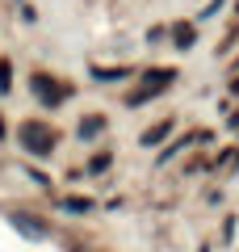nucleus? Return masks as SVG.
Listing matches in <instances>:
<instances>
[{"mask_svg":"<svg viewBox=\"0 0 239 252\" xmlns=\"http://www.w3.org/2000/svg\"><path fill=\"white\" fill-rule=\"evenodd\" d=\"M21 143H26L30 152L46 156V152H51V147H55V139L46 135V126H34V122H30V126H21Z\"/></svg>","mask_w":239,"mask_h":252,"instance_id":"1","label":"nucleus"},{"mask_svg":"<svg viewBox=\"0 0 239 252\" xmlns=\"http://www.w3.org/2000/svg\"><path fill=\"white\" fill-rule=\"evenodd\" d=\"M34 93H38V97L46 101V105H59V101L67 97V89H63L59 80H51V76H42V72L34 76Z\"/></svg>","mask_w":239,"mask_h":252,"instance_id":"2","label":"nucleus"},{"mask_svg":"<svg viewBox=\"0 0 239 252\" xmlns=\"http://www.w3.org/2000/svg\"><path fill=\"white\" fill-rule=\"evenodd\" d=\"M164 84H172V72H155V76H147V80H143V89L130 97V105H143V101H147V97H155V93L164 89Z\"/></svg>","mask_w":239,"mask_h":252,"instance_id":"3","label":"nucleus"},{"mask_svg":"<svg viewBox=\"0 0 239 252\" xmlns=\"http://www.w3.org/2000/svg\"><path fill=\"white\" fill-rule=\"evenodd\" d=\"M101 130H105V118H84L80 122V139H97Z\"/></svg>","mask_w":239,"mask_h":252,"instance_id":"4","label":"nucleus"},{"mask_svg":"<svg viewBox=\"0 0 239 252\" xmlns=\"http://www.w3.org/2000/svg\"><path fill=\"white\" fill-rule=\"evenodd\" d=\"M164 135H168V126H155V130H147V135H143V143H159V139H164Z\"/></svg>","mask_w":239,"mask_h":252,"instance_id":"5","label":"nucleus"},{"mask_svg":"<svg viewBox=\"0 0 239 252\" xmlns=\"http://www.w3.org/2000/svg\"><path fill=\"white\" fill-rule=\"evenodd\" d=\"M9 84H13V72H9V63H0V93H9Z\"/></svg>","mask_w":239,"mask_h":252,"instance_id":"6","label":"nucleus"},{"mask_svg":"<svg viewBox=\"0 0 239 252\" xmlns=\"http://www.w3.org/2000/svg\"><path fill=\"white\" fill-rule=\"evenodd\" d=\"M89 168H92V172H105V168H109V156H97V160H92Z\"/></svg>","mask_w":239,"mask_h":252,"instance_id":"7","label":"nucleus"}]
</instances>
